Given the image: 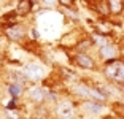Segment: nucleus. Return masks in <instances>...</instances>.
<instances>
[{
	"mask_svg": "<svg viewBox=\"0 0 124 119\" xmlns=\"http://www.w3.org/2000/svg\"><path fill=\"white\" fill-rule=\"evenodd\" d=\"M105 75L113 81L124 83V64L121 60H111L105 68Z\"/></svg>",
	"mask_w": 124,
	"mask_h": 119,
	"instance_id": "f257e3e1",
	"label": "nucleus"
},
{
	"mask_svg": "<svg viewBox=\"0 0 124 119\" xmlns=\"http://www.w3.org/2000/svg\"><path fill=\"white\" fill-rule=\"evenodd\" d=\"M108 7H110V11L118 15L123 11V0H108Z\"/></svg>",
	"mask_w": 124,
	"mask_h": 119,
	"instance_id": "9d476101",
	"label": "nucleus"
},
{
	"mask_svg": "<svg viewBox=\"0 0 124 119\" xmlns=\"http://www.w3.org/2000/svg\"><path fill=\"white\" fill-rule=\"evenodd\" d=\"M84 110L92 113V114H100L103 111V106L99 103H94V102H88V103H84Z\"/></svg>",
	"mask_w": 124,
	"mask_h": 119,
	"instance_id": "1a4fd4ad",
	"label": "nucleus"
},
{
	"mask_svg": "<svg viewBox=\"0 0 124 119\" xmlns=\"http://www.w3.org/2000/svg\"><path fill=\"white\" fill-rule=\"evenodd\" d=\"M57 113L61 118L67 119L70 118V116L73 114V108H72V103H69V102H62L61 105H59V108H57Z\"/></svg>",
	"mask_w": 124,
	"mask_h": 119,
	"instance_id": "39448f33",
	"label": "nucleus"
},
{
	"mask_svg": "<svg viewBox=\"0 0 124 119\" xmlns=\"http://www.w3.org/2000/svg\"><path fill=\"white\" fill-rule=\"evenodd\" d=\"M8 90H10L11 97H18V95L21 94V86H18V84H10Z\"/></svg>",
	"mask_w": 124,
	"mask_h": 119,
	"instance_id": "ddd939ff",
	"label": "nucleus"
},
{
	"mask_svg": "<svg viewBox=\"0 0 124 119\" xmlns=\"http://www.w3.org/2000/svg\"><path fill=\"white\" fill-rule=\"evenodd\" d=\"M75 60H77V64L80 65V67H83V68H92V67H94V62H92V59L89 57L88 54H77Z\"/></svg>",
	"mask_w": 124,
	"mask_h": 119,
	"instance_id": "423d86ee",
	"label": "nucleus"
},
{
	"mask_svg": "<svg viewBox=\"0 0 124 119\" xmlns=\"http://www.w3.org/2000/svg\"><path fill=\"white\" fill-rule=\"evenodd\" d=\"M30 94H32V100H35V102H43V98H45L41 89H33Z\"/></svg>",
	"mask_w": 124,
	"mask_h": 119,
	"instance_id": "f8f14e48",
	"label": "nucleus"
},
{
	"mask_svg": "<svg viewBox=\"0 0 124 119\" xmlns=\"http://www.w3.org/2000/svg\"><path fill=\"white\" fill-rule=\"evenodd\" d=\"M7 114L10 116V118H15V119H18L19 118V114L16 111H11V110H7Z\"/></svg>",
	"mask_w": 124,
	"mask_h": 119,
	"instance_id": "2eb2a0df",
	"label": "nucleus"
},
{
	"mask_svg": "<svg viewBox=\"0 0 124 119\" xmlns=\"http://www.w3.org/2000/svg\"><path fill=\"white\" fill-rule=\"evenodd\" d=\"M7 35L10 37L11 40H19V38H22L24 32H22L21 25H13V27H8L7 29Z\"/></svg>",
	"mask_w": 124,
	"mask_h": 119,
	"instance_id": "6e6552de",
	"label": "nucleus"
},
{
	"mask_svg": "<svg viewBox=\"0 0 124 119\" xmlns=\"http://www.w3.org/2000/svg\"><path fill=\"white\" fill-rule=\"evenodd\" d=\"M92 40H94V43L99 45L100 48H103V46H107V45H108V41H107L105 37H103V35H99V33H94V35H92Z\"/></svg>",
	"mask_w": 124,
	"mask_h": 119,
	"instance_id": "9b49d317",
	"label": "nucleus"
},
{
	"mask_svg": "<svg viewBox=\"0 0 124 119\" xmlns=\"http://www.w3.org/2000/svg\"><path fill=\"white\" fill-rule=\"evenodd\" d=\"M32 0H19L18 8H16V13L18 15H27L30 10H32Z\"/></svg>",
	"mask_w": 124,
	"mask_h": 119,
	"instance_id": "0eeeda50",
	"label": "nucleus"
},
{
	"mask_svg": "<svg viewBox=\"0 0 124 119\" xmlns=\"http://www.w3.org/2000/svg\"><path fill=\"white\" fill-rule=\"evenodd\" d=\"M61 2V5H64V7H72L73 5V0H59Z\"/></svg>",
	"mask_w": 124,
	"mask_h": 119,
	"instance_id": "4468645a",
	"label": "nucleus"
},
{
	"mask_svg": "<svg viewBox=\"0 0 124 119\" xmlns=\"http://www.w3.org/2000/svg\"><path fill=\"white\" fill-rule=\"evenodd\" d=\"M100 56H102L103 59H113L118 56V48L113 46V45H107V46L100 48Z\"/></svg>",
	"mask_w": 124,
	"mask_h": 119,
	"instance_id": "20e7f679",
	"label": "nucleus"
},
{
	"mask_svg": "<svg viewBox=\"0 0 124 119\" xmlns=\"http://www.w3.org/2000/svg\"><path fill=\"white\" fill-rule=\"evenodd\" d=\"M24 75L30 79H38L43 76V72H41V67H38L37 64H29L24 68Z\"/></svg>",
	"mask_w": 124,
	"mask_h": 119,
	"instance_id": "7ed1b4c3",
	"label": "nucleus"
},
{
	"mask_svg": "<svg viewBox=\"0 0 124 119\" xmlns=\"http://www.w3.org/2000/svg\"><path fill=\"white\" fill-rule=\"evenodd\" d=\"M80 95H84V97H91L94 98V100H105V95L100 92L99 89H92V87L89 86H84V84H80V86H77V89H75Z\"/></svg>",
	"mask_w": 124,
	"mask_h": 119,
	"instance_id": "f03ea898",
	"label": "nucleus"
},
{
	"mask_svg": "<svg viewBox=\"0 0 124 119\" xmlns=\"http://www.w3.org/2000/svg\"><path fill=\"white\" fill-rule=\"evenodd\" d=\"M43 2H45V3H48V5H49V3H54L56 0H43Z\"/></svg>",
	"mask_w": 124,
	"mask_h": 119,
	"instance_id": "dca6fc26",
	"label": "nucleus"
}]
</instances>
